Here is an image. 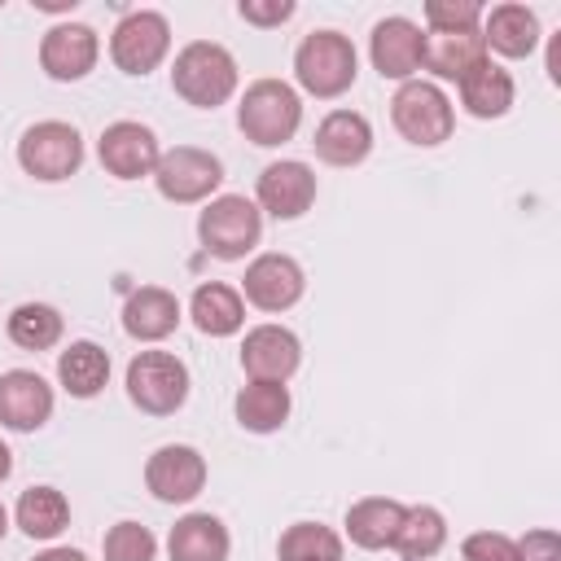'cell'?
Returning a JSON list of instances; mask_svg holds the SVG:
<instances>
[{
    "instance_id": "1",
    "label": "cell",
    "mask_w": 561,
    "mask_h": 561,
    "mask_svg": "<svg viewBox=\"0 0 561 561\" xmlns=\"http://www.w3.org/2000/svg\"><path fill=\"white\" fill-rule=\"evenodd\" d=\"M171 88L193 110H215L237 92V57L215 39H193L175 53Z\"/></svg>"
},
{
    "instance_id": "2",
    "label": "cell",
    "mask_w": 561,
    "mask_h": 561,
    "mask_svg": "<svg viewBox=\"0 0 561 561\" xmlns=\"http://www.w3.org/2000/svg\"><path fill=\"white\" fill-rule=\"evenodd\" d=\"M355 75H359V57L342 31H311L294 48V79L316 101H333L351 92Z\"/></svg>"
},
{
    "instance_id": "3",
    "label": "cell",
    "mask_w": 561,
    "mask_h": 561,
    "mask_svg": "<svg viewBox=\"0 0 561 561\" xmlns=\"http://www.w3.org/2000/svg\"><path fill=\"white\" fill-rule=\"evenodd\" d=\"M237 127H241V136L250 145L276 149L285 140H294V131L302 127V96L285 79H254L241 92Z\"/></svg>"
},
{
    "instance_id": "4",
    "label": "cell",
    "mask_w": 561,
    "mask_h": 561,
    "mask_svg": "<svg viewBox=\"0 0 561 561\" xmlns=\"http://www.w3.org/2000/svg\"><path fill=\"white\" fill-rule=\"evenodd\" d=\"M259 237H263V210L245 193H219L197 215V241L206 245V254L224 263L245 259L259 245Z\"/></svg>"
},
{
    "instance_id": "5",
    "label": "cell",
    "mask_w": 561,
    "mask_h": 561,
    "mask_svg": "<svg viewBox=\"0 0 561 561\" xmlns=\"http://www.w3.org/2000/svg\"><path fill=\"white\" fill-rule=\"evenodd\" d=\"M390 123L394 131L408 140V145H421V149H434L451 136L456 127V110L447 101V92L430 79H408L399 83V92L390 96Z\"/></svg>"
},
{
    "instance_id": "6",
    "label": "cell",
    "mask_w": 561,
    "mask_h": 561,
    "mask_svg": "<svg viewBox=\"0 0 561 561\" xmlns=\"http://www.w3.org/2000/svg\"><path fill=\"white\" fill-rule=\"evenodd\" d=\"M127 399L149 416H171L188 399V368L171 351H136L127 364Z\"/></svg>"
},
{
    "instance_id": "7",
    "label": "cell",
    "mask_w": 561,
    "mask_h": 561,
    "mask_svg": "<svg viewBox=\"0 0 561 561\" xmlns=\"http://www.w3.org/2000/svg\"><path fill=\"white\" fill-rule=\"evenodd\" d=\"M18 167L44 184L70 180L83 167V136L75 131V123H61V118L31 123L18 140Z\"/></svg>"
},
{
    "instance_id": "8",
    "label": "cell",
    "mask_w": 561,
    "mask_h": 561,
    "mask_svg": "<svg viewBox=\"0 0 561 561\" xmlns=\"http://www.w3.org/2000/svg\"><path fill=\"white\" fill-rule=\"evenodd\" d=\"M153 184L167 202L175 206H193V202H210V193L224 184V162L210 149L197 145H175L162 149L158 167H153Z\"/></svg>"
},
{
    "instance_id": "9",
    "label": "cell",
    "mask_w": 561,
    "mask_h": 561,
    "mask_svg": "<svg viewBox=\"0 0 561 561\" xmlns=\"http://www.w3.org/2000/svg\"><path fill=\"white\" fill-rule=\"evenodd\" d=\"M171 53V22L158 9H131L110 35V61L123 75H149Z\"/></svg>"
},
{
    "instance_id": "10",
    "label": "cell",
    "mask_w": 561,
    "mask_h": 561,
    "mask_svg": "<svg viewBox=\"0 0 561 561\" xmlns=\"http://www.w3.org/2000/svg\"><path fill=\"white\" fill-rule=\"evenodd\" d=\"M307 289V272L294 254H280V250H267L259 259H250L245 276H241V298L267 316L276 311H289Z\"/></svg>"
},
{
    "instance_id": "11",
    "label": "cell",
    "mask_w": 561,
    "mask_h": 561,
    "mask_svg": "<svg viewBox=\"0 0 561 561\" xmlns=\"http://www.w3.org/2000/svg\"><path fill=\"white\" fill-rule=\"evenodd\" d=\"M145 486L162 504H188L206 486V456L188 443H162L145 460Z\"/></svg>"
},
{
    "instance_id": "12",
    "label": "cell",
    "mask_w": 561,
    "mask_h": 561,
    "mask_svg": "<svg viewBox=\"0 0 561 561\" xmlns=\"http://www.w3.org/2000/svg\"><path fill=\"white\" fill-rule=\"evenodd\" d=\"M96 158L114 180H140V175H153V167L162 158V145H158L153 127H145L136 118H118L101 131Z\"/></svg>"
},
{
    "instance_id": "13",
    "label": "cell",
    "mask_w": 561,
    "mask_h": 561,
    "mask_svg": "<svg viewBox=\"0 0 561 561\" xmlns=\"http://www.w3.org/2000/svg\"><path fill=\"white\" fill-rule=\"evenodd\" d=\"M302 364V342L285 324H254L241 337V373L250 381H289Z\"/></svg>"
},
{
    "instance_id": "14",
    "label": "cell",
    "mask_w": 561,
    "mask_h": 561,
    "mask_svg": "<svg viewBox=\"0 0 561 561\" xmlns=\"http://www.w3.org/2000/svg\"><path fill=\"white\" fill-rule=\"evenodd\" d=\"M96 57H101V39H96V31L83 26V22H57V26H48L44 39H39V70H44L48 79H57V83H79V79H88L92 66H96Z\"/></svg>"
},
{
    "instance_id": "15",
    "label": "cell",
    "mask_w": 561,
    "mask_h": 561,
    "mask_svg": "<svg viewBox=\"0 0 561 561\" xmlns=\"http://www.w3.org/2000/svg\"><path fill=\"white\" fill-rule=\"evenodd\" d=\"M316 202V171L298 158H280V162H267L259 171V184H254V206L267 210L272 219H298L307 215Z\"/></svg>"
},
{
    "instance_id": "16",
    "label": "cell",
    "mask_w": 561,
    "mask_h": 561,
    "mask_svg": "<svg viewBox=\"0 0 561 561\" xmlns=\"http://www.w3.org/2000/svg\"><path fill=\"white\" fill-rule=\"evenodd\" d=\"M421 53H425V35L412 18H381L368 35V57H373V70L381 79H394V83H408L416 79L421 70Z\"/></svg>"
},
{
    "instance_id": "17",
    "label": "cell",
    "mask_w": 561,
    "mask_h": 561,
    "mask_svg": "<svg viewBox=\"0 0 561 561\" xmlns=\"http://www.w3.org/2000/svg\"><path fill=\"white\" fill-rule=\"evenodd\" d=\"M53 386L31 368L0 373V425L13 434H35L53 416Z\"/></svg>"
},
{
    "instance_id": "18",
    "label": "cell",
    "mask_w": 561,
    "mask_h": 561,
    "mask_svg": "<svg viewBox=\"0 0 561 561\" xmlns=\"http://www.w3.org/2000/svg\"><path fill=\"white\" fill-rule=\"evenodd\" d=\"M311 149L329 167H359L373 153V123L359 110H329L311 136Z\"/></svg>"
},
{
    "instance_id": "19",
    "label": "cell",
    "mask_w": 561,
    "mask_h": 561,
    "mask_svg": "<svg viewBox=\"0 0 561 561\" xmlns=\"http://www.w3.org/2000/svg\"><path fill=\"white\" fill-rule=\"evenodd\" d=\"M180 320H184V307L162 285H140L123 302V329L136 342H162V337H171L180 329Z\"/></svg>"
},
{
    "instance_id": "20",
    "label": "cell",
    "mask_w": 561,
    "mask_h": 561,
    "mask_svg": "<svg viewBox=\"0 0 561 561\" xmlns=\"http://www.w3.org/2000/svg\"><path fill=\"white\" fill-rule=\"evenodd\" d=\"M486 61V39L482 31H430L425 35V53H421V70H430L434 79H451L460 83L469 70H478Z\"/></svg>"
},
{
    "instance_id": "21",
    "label": "cell",
    "mask_w": 561,
    "mask_h": 561,
    "mask_svg": "<svg viewBox=\"0 0 561 561\" xmlns=\"http://www.w3.org/2000/svg\"><path fill=\"white\" fill-rule=\"evenodd\" d=\"M482 39H486V53H500V57H530L539 48V18L535 9L508 0V4H495L491 13H482Z\"/></svg>"
},
{
    "instance_id": "22",
    "label": "cell",
    "mask_w": 561,
    "mask_h": 561,
    "mask_svg": "<svg viewBox=\"0 0 561 561\" xmlns=\"http://www.w3.org/2000/svg\"><path fill=\"white\" fill-rule=\"evenodd\" d=\"M228 552H232V539L215 513H184L167 535L171 561H228Z\"/></svg>"
},
{
    "instance_id": "23",
    "label": "cell",
    "mask_w": 561,
    "mask_h": 561,
    "mask_svg": "<svg viewBox=\"0 0 561 561\" xmlns=\"http://www.w3.org/2000/svg\"><path fill=\"white\" fill-rule=\"evenodd\" d=\"M403 508L399 500L390 495H364L346 508V539L364 552H381V548H394V535H399V522H403Z\"/></svg>"
},
{
    "instance_id": "24",
    "label": "cell",
    "mask_w": 561,
    "mask_h": 561,
    "mask_svg": "<svg viewBox=\"0 0 561 561\" xmlns=\"http://www.w3.org/2000/svg\"><path fill=\"white\" fill-rule=\"evenodd\" d=\"M188 316H193L197 333H206V337H232L245 324V298H241V289H232L224 280H202L193 289V298H188Z\"/></svg>"
},
{
    "instance_id": "25",
    "label": "cell",
    "mask_w": 561,
    "mask_h": 561,
    "mask_svg": "<svg viewBox=\"0 0 561 561\" xmlns=\"http://www.w3.org/2000/svg\"><path fill=\"white\" fill-rule=\"evenodd\" d=\"M456 88H460L465 114H473V118H504V114L513 110V96H517L513 75H508L504 66H495L491 57H486L478 70H469Z\"/></svg>"
},
{
    "instance_id": "26",
    "label": "cell",
    "mask_w": 561,
    "mask_h": 561,
    "mask_svg": "<svg viewBox=\"0 0 561 561\" xmlns=\"http://www.w3.org/2000/svg\"><path fill=\"white\" fill-rule=\"evenodd\" d=\"M289 386L280 381H245L232 399V412H237V425L250 430V434H276L285 421H289Z\"/></svg>"
},
{
    "instance_id": "27",
    "label": "cell",
    "mask_w": 561,
    "mask_h": 561,
    "mask_svg": "<svg viewBox=\"0 0 561 561\" xmlns=\"http://www.w3.org/2000/svg\"><path fill=\"white\" fill-rule=\"evenodd\" d=\"M57 381H61V390L70 399H96L105 390V381H110V355H105V346H96L88 337L70 342L57 355Z\"/></svg>"
},
{
    "instance_id": "28",
    "label": "cell",
    "mask_w": 561,
    "mask_h": 561,
    "mask_svg": "<svg viewBox=\"0 0 561 561\" xmlns=\"http://www.w3.org/2000/svg\"><path fill=\"white\" fill-rule=\"evenodd\" d=\"M13 522L26 539H57L70 526V500L57 486H26L18 495Z\"/></svg>"
},
{
    "instance_id": "29",
    "label": "cell",
    "mask_w": 561,
    "mask_h": 561,
    "mask_svg": "<svg viewBox=\"0 0 561 561\" xmlns=\"http://www.w3.org/2000/svg\"><path fill=\"white\" fill-rule=\"evenodd\" d=\"M443 543H447V517L434 504L403 508V522H399V535H394V552L403 561H430V557L443 552Z\"/></svg>"
},
{
    "instance_id": "30",
    "label": "cell",
    "mask_w": 561,
    "mask_h": 561,
    "mask_svg": "<svg viewBox=\"0 0 561 561\" xmlns=\"http://www.w3.org/2000/svg\"><path fill=\"white\" fill-rule=\"evenodd\" d=\"M61 329H66V320L48 302H18L9 311V324H4L9 342L22 346V351H48V346H57L61 342Z\"/></svg>"
},
{
    "instance_id": "31",
    "label": "cell",
    "mask_w": 561,
    "mask_h": 561,
    "mask_svg": "<svg viewBox=\"0 0 561 561\" xmlns=\"http://www.w3.org/2000/svg\"><path fill=\"white\" fill-rule=\"evenodd\" d=\"M276 557L280 561H342L346 548H342V535L324 522H294L280 530L276 539Z\"/></svg>"
},
{
    "instance_id": "32",
    "label": "cell",
    "mask_w": 561,
    "mask_h": 561,
    "mask_svg": "<svg viewBox=\"0 0 561 561\" xmlns=\"http://www.w3.org/2000/svg\"><path fill=\"white\" fill-rule=\"evenodd\" d=\"M101 557L105 561H153L158 557V539L140 522H114L105 530V539H101Z\"/></svg>"
},
{
    "instance_id": "33",
    "label": "cell",
    "mask_w": 561,
    "mask_h": 561,
    "mask_svg": "<svg viewBox=\"0 0 561 561\" xmlns=\"http://www.w3.org/2000/svg\"><path fill=\"white\" fill-rule=\"evenodd\" d=\"M482 13L486 9L478 0H430L425 4V26L430 31H478Z\"/></svg>"
},
{
    "instance_id": "34",
    "label": "cell",
    "mask_w": 561,
    "mask_h": 561,
    "mask_svg": "<svg viewBox=\"0 0 561 561\" xmlns=\"http://www.w3.org/2000/svg\"><path fill=\"white\" fill-rule=\"evenodd\" d=\"M465 561H517V539H508L504 530H473L460 543Z\"/></svg>"
},
{
    "instance_id": "35",
    "label": "cell",
    "mask_w": 561,
    "mask_h": 561,
    "mask_svg": "<svg viewBox=\"0 0 561 561\" xmlns=\"http://www.w3.org/2000/svg\"><path fill=\"white\" fill-rule=\"evenodd\" d=\"M237 13L250 22V26H280L294 18V0H241Z\"/></svg>"
},
{
    "instance_id": "36",
    "label": "cell",
    "mask_w": 561,
    "mask_h": 561,
    "mask_svg": "<svg viewBox=\"0 0 561 561\" xmlns=\"http://www.w3.org/2000/svg\"><path fill=\"white\" fill-rule=\"evenodd\" d=\"M517 561H561V539L557 530L539 526V530H526L517 539Z\"/></svg>"
},
{
    "instance_id": "37",
    "label": "cell",
    "mask_w": 561,
    "mask_h": 561,
    "mask_svg": "<svg viewBox=\"0 0 561 561\" xmlns=\"http://www.w3.org/2000/svg\"><path fill=\"white\" fill-rule=\"evenodd\" d=\"M548 79L561 83V31H557L552 44H548Z\"/></svg>"
},
{
    "instance_id": "38",
    "label": "cell",
    "mask_w": 561,
    "mask_h": 561,
    "mask_svg": "<svg viewBox=\"0 0 561 561\" xmlns=\"http://www.w3.org/2000/svg\"><path fill=\"white\" fill-rule=\"evenodd\" d=\"M35 561H88V552H79V548H44Z\"/></svg>"
},
{
    "instance_id": "39",
    "label": "cell",
    "mask_w": 561,
    "mask_h": 561,
    "mask_svg": "<svg viewBox=\"0 0 561 561\" xmlns=\"http://www.w3.org/2000/svg\"><path fill=\"white\" fill-rule=\"evenodd\" d=\"M9 473H13V451H9L4 443H0V482H4Z\"/></svg>"
},
{
    "instance_id": "40",
    "label": "cell",
    "mask_w": 561,
    "mask_h": 561,
    "mask_svg": "<svg viewBox=\"0 0 561 561\" xmlns=\"http://www.w3.org/2000/svg\"><path fill=\"white\" fill-rule=\"evenodd\" d=\"M4 530H9V508L0 504V539H4Z\"/></svg>"
}]
</instances>
